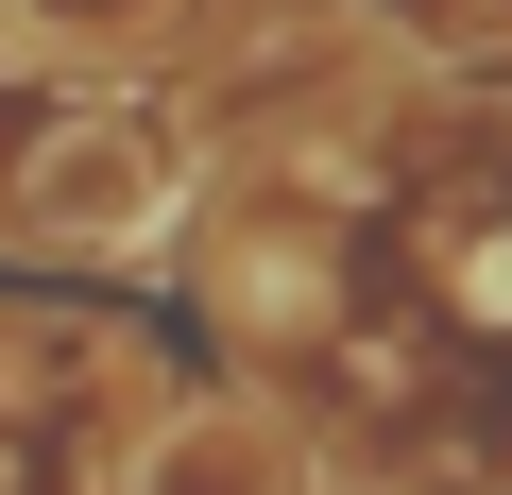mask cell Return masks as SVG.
Here are the masks:
<instances>
[{
    "mask_svg": "<svg viewBox=\"0 0 512 495\" xmlns=\"http://www.w3.org/2000/svg\"><path fill=\"white\" fill-rule=\"evenodd\" d=\"M154 205H171V137L154 120H86V137L35 154V239H137Z\"/></svg>",
    "mask_w": 512,
    "mask_h": 495,
    "instance_id": "obj_2",
    "label": "cell"
},
{
    "mask_svg": "<svg viewBox=\"0 0 512 495\" xmlns=\"http://www.w3.org/2000/svg\"><path fill=\"white\" fill-rule=\"evenodd\" d=\"M171 0H18V35L35 52H120V35H154Z\"/></svg>",
    "mask_w": 512,
    "mask_h": 495,
    "instance_id": "obj_3",
    "label": "cell"
},
{
    "mask_svg": "<svg viewBox=\"0 0 512 495\" xmlns=\"http://www.w3.org/2000/svg\"><path fill=\"white\" fill-rule=\"evenodd\" d=\"M120 495H308V444L256 393H188V410H154V444H137Z\"/></svg>",
    "mask_w": 512,
    "mask_h": 495,
    "instance_id": "obj_1",
    "label": "cell"
}]
</instances>
